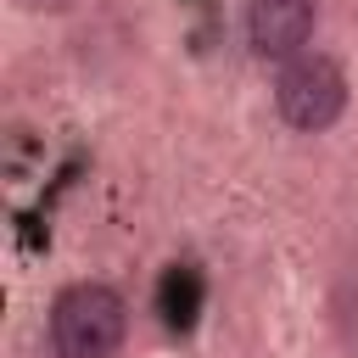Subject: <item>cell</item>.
<instances>
[{
  "label": "cell",
  "mask_w": 358,
  "mask_h": 358,
  "mask_svg": "<svg viewBox=\"0 0 358 358\" xmlns=\"http://www.w3.org/2000/svg\"><path fill=\"white\" fill-rule=\"evenodd\" d=\"M123 330H129V308L112 285H67L56 302H50V347L56 358H112L123 347Z\"/></svg>",
  "instance_id": "obj_1"
},
{
  "label": "cell",
  "mask_w": 358,
  "mask_h": 358,
  "mask_svg": "<svg viewBox=\"0 0 358 358\" xmlns=\"http://www.w3.org/2000/svg\"><path fill=\"white\" fill-rule=\"evenodd\" d=\"M274 106L291 129L324 134L347 112V73L330 56H291L274 78Z\"/></svg>",
  "instance_id": "obj_2"
},
{
  "label": "cell",
  "mask_w": 358,
  "mask_h": 358,
  "mask_svg": "<svg viewBox=\"0 0 358 358\" xmlns=\"http://www.w3.org/2000/svg\"><path fill=\"white\" fill-rule=\"evenodd\" d=\"M313 39V0H246V45L263 62H291Z\"/></svg>",
  "instance_id": "obj_3"
},
{
  "label": "cell",
  "mask_w": 358,
  "mask_h": 358,
  "mask_svg": "<svg viewBox=\"0 0 358 358\" xmlns=\"http://www.w3.org/2000/svg\"><path fill=\"white\" fill-rule=\"evenodd\" d=\"M17 6H22V11H62L67 0H17Z\"/></svg>",
  "instance_id": "obj_4"
}]
</instances>
